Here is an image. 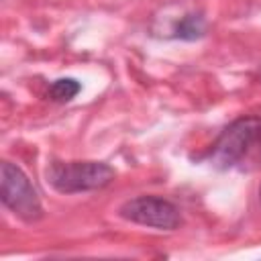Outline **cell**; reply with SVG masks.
Wrapping results in <instances>:
<instances>
[{"mask_svg": "<svg viewBox=\"0 0 261 261\" xmlns=\"http://www.w3.org/2000/svg\"><path fill=\"white\" fill-rule=\"evenodd\" d=\"M116 171L102 161H51L45 169L49 186L59 194H82L112 184Z\"/></svg>", "mask_w": 261, "mask_h": 261, "instance_id": "6da1fadb", "label": "cell"}, {"mask_svg": "<svg viewBox=\"0 0 261 261\" xmlns=\"http://www.w3.org/2000/svg\"><path fill=\"white\" fill-rule=\"evenodd\" d=\"M259 130H261V118L259 116L237 118L212 143V147L206 155L208 163L220 171L234 167L247 155V151L257 143Z\"/></svg>", "mask_w": 261, "mask_h": 261, "instance_id": "7a4b0ae2", "label": "cell"}, {"mask_svg": "<svg viewBox=\"0 0 261 261\" xmlns=\"http://www.w3.org/2000/svg\"><path fill=\"white\" fill-rule=\"evenodd\" d=\"M0 198L2 204L20 220L37 222L43 218L41 198L31 184L29 175L14 163L2 161L0 165Z\"/></svg>", "mask_w": 261, "mask_h": 261, "instance_id": "3957f363", "label": "cell"}, {"mask_svg": "<svg viewBox=\"0 0 261 261\" xmlns=\"http://www.w3.org/2000/svg\"><path fill=\"white\" fill-rule=\"evenodd\" d=\"M118 214L128 222L157 228V230H175L181 224L179 208L173 202L159 196L130 198L118 208Z\"/></svg>", "mask_w": 261, "mask_h": 261, "instance_id": "277c9868", "label": "cell"}, {"mask_svg": "<svg viewBox=\"0 0 261 261\" xmlns=\"http://www.w3.org/2000/svg\"><path fill=\"white\" fill-rule=\"evenodd\" d=\"M206 29H208L206 18L200 12H188L173 24L171 37L181 41H196L206 35Z\"/></svg>", "mask_w": 261, "mask_h": 261, "instance_id": "5b68a950", "label": "cell"}, {"mask_svg": "<svg viewBox=\"0 0 261 261\" xmlns=\"http://www.w3.org/2000/svg\"><path fill=\"white\" fill-rule=\"evenodd\" d=\"M82 90V84L73 77H59L55 80L51 86H49V92L47 96L53 100V102H69L73 100Z\"/></svg>", "mask_w": 261, "mask_h": 261, "instance_id": "8992f818", "label": "cell"}, {"mask_svg": "<svg viewBox=\"0 0 261 261\" xmlns=\"http://www.w3.org/2000/svg\"><path fill=\"white\" fill-rule=\"evenodd\" d=\"M257 145H259V151H261V130H259V137H257Z\"/></svg>", "mask_w": 261, "mask_h": 261, "instance_id": "52a82bcc", "label": "cell"}, {"mask_svg": "<svg viewBox=\"0 0 261 261\" xmlns=\"http://www.w3.org/2000/svg\"><path fill=\"white\" fill-rule=\"evenodd\" d=\"M259 200H261V188H259Z\"/></svg>", "mask_w": 261, "mask_h": 261, "instance_id": "ba28073f", "label": "cell"}]
</instances>
